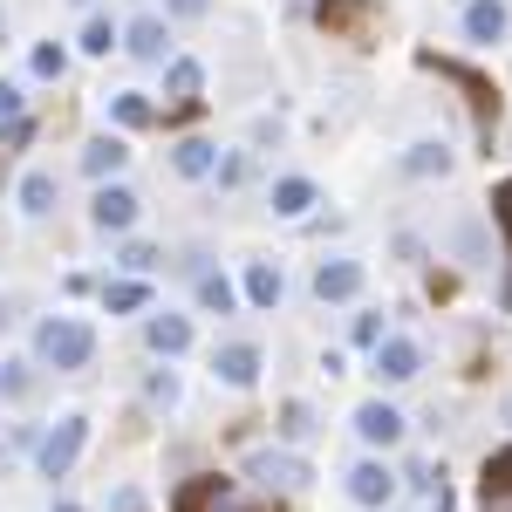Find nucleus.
I'll list each match as a JSON object with an SVG mask.
<instances>
[{"mask_svg":"<svg viewBox=\"0 0 512 512\" xmlns=\"http://www.w3.org/2000/svg\"><path fill=\"white\" fill-rule=\"evenodd\" d=\"M164 7H171L178 21H205V14H212V0H164Z\"/></svg>","mask_w":512,"mask_h":512,"instance_id":"f704fd0d","label":"nucleus"},{"mask_svg":"<svg viewBox=\"0 0 512 512\" xmlns=\"http://www.w3.org/2000/svg\"><path fill=\"white\" fill-rule=\"evenodd\" d=\"M0 35H7V14H0Z\"/></svg>","mask_w":512,"mask_h":512,"instance_id":"a19ab883","label":"nucleus"},{"mask_svg":"<svg viewBox=\"0 0 512 512\" xmlns=\"http://www.w3.org/2000/svg\"><path fill=\"white\" fill-rule=\"evenodd\" d=\"M48 205H55V178L48 171H28L21 178V212H48Z\"/></svg>","mask_w":512,"mask_h":512,"instance_id":"a878e982","label":"nucleus"},{"mask_svg":"<svg viewBox=\"0 0 512 512\" xmlns=\"http://www.w3.org/2000/svg\"><path fill=\"white\" fill-rule=\"evenodd\" d=\"M403 171H410V178H444V171H451V151H444V144H410V151H403Z\"/></svg>","mask_w":512,"mask_h":512,"instance_id":"6ab92c4d","label":"nucleus"},{"mask_svg":"<svg viewBox=\"0 0 512 512\" xmlns=\"http://www.w3.org/2000/svg\"><path fill=\"white\" fill-rule=\"evenodd\" d=\"M355 431L369 437V444H396V437H403V417H396L390 403H362V410H355Z\"/></svg>","mask_w":512,"mask_h":512,"instance_id":"2eb2a0df","label":"nucleus"},{"mask_svg":"<svg viewBox=\"0 0 512 512\" xmlns=\"http://www.w3.org/2000/svg\"><path fill=\"white\" fill-rule=\"evenodd\" d=\"M198 301H205L212 315H226V308H233V280L226 274H198Z\"/></svg>","mask_w":512,"mask_h":512,"instance_id":"bb28decb","label":"nucleus"},{"mask_svg":"<svg viewBox=\"0 0 512 512\" xmlns=\"http://www.w3.org/2000/svg\"><path fill=\"white\" fill-rule=\"evenodd\" d=\"M0 117H7V123L21 117V89H14V82H0Z\"/></svg>","mask_w":512,"mask_h":512,"instance_id":"c9c22d12","label":"nucleus"},{"mask_svg":"<svg viewBox=\"0 0 512 512\" xmlns=\"http://www.w3.org/2000/svg\"><path fill=\"white\" fill-rule=\"evenodd\" d=\"M280 437H287V444H308V437H315V410H308L301 396L280 403Z\"/></svg>","mask_w":512,"mask_h":512,"instance_id":"4be33fe9","label":"nucleus"},{"mask_svg":"<svg viewBox=\"0 0 512 512\" xmlns=\"http://www.w3.org/2000/svg\"><path fill=\"white\" fill-rule=\"evenodd\" d=\"M308 205H315V185H308V178H280L274 185V212L280 219H301Z\"/></svg>","mask_w":512,"mask_h":512,"instance_id":"aec40b11","label":"nucleus"},{"mask_svg":"<svg viewBox=\"0 0 512 512\" xmlns=\"http://www.w3.org/2000/svg\"><path fill=\"white\" fill-rule=\"evenodd\" d=\"M28 69H35V76H48V82H55V76H62V69H69V55H62L55 41H41L35 55H28Z\"/></svg>","mask_w":512,"mask_h":512,"instance_id":"c756f323","label":"nucleus"},{"mask_svg":"<svg viewBox=\"0 0 512 512\" xmlns=\"http://www.w3.org/2000/svg\"><path fill=\"white\" fill-rule=\"evenodd\" d=\"M144 301H151L144 280H110V287H103V308H110V315H130V308H144Z\"/></svg>","mask_w":512,"mask_h":512,"instance_id":"412c9836","label":"nucleus"},{"mask_svg":"<svg viewBox=\"0 0 512 512\" xmlns=\"http://www.w3.org/2000/svg\"><path fill=\"white\" fill-rule=\"evenodd\" d=\"M492 219H499V226H506V239H512V178L492 192Z\"/></svg>","mask_w":512,"mask_h":512,"instance_id":"72a5a7b5","label":"nucleus"},{"mask_svg":"<svg viewBox=\"0 0 512 512\" xmlns=\"http://www.w3.org/2000/svg\"><path fill=\"white\" fill-rule=\"evenodd\" d=\"M246 301H253V308H274L280 301V274L274 267H246Z\"/></svg>","mask_w":512,"mask_h":512,"instance_id":"393cba45","label":"nucleus"},{"mask_svg":"<svg viewBox=\"0 0 512 512\" xmlns=\"http://www.w3.org/2000/svg\"><path fill=\"white\" fill-rule=\"evenodd\" d=\"M315 21L328 28V35L369 41V35H376V21H383V7H376V0H315Z\"/></svg>","mask_w":512,"mask_h":512,"instance_id":"20e7f679","label":"nucleus"},{"mask_svg":"<svg viewBox=\"0 0 512 512\" xmlns=\"http://www.w3.org/2000/svg\"><path fill=\"white\" fill-rule=\"evenodd\" d=\"M212 369H219V383L253 390V376H260V349H253V342H226V349L212 355Z\"/></svg>","mask_w":512,"mask_h":512,"instance_id":"1a4fd4ad","label":"nucleus"},{"mask_svg":"<svg viewBox=\"0 0 512 512\" xmlns=\"http://www.w3.org/2000/svg\"><path fill=\"white\" fill-rule=\"evenodd\" d=\"M35 355L48 362V369H82V362L96 355V335H89L82 321L55 315V321H41V335H35Z\"/></svg>","mask_w":512,"mask_h":512,"instance_id":"f03ea898","label":"nucleus"},{"mask_svg":"<svg viewBox=\"0 0 512 512\" xmlns=\"http://www.w3.org/2000/svg\"><path fill=\"white\" fill-rule=\"evenodd\" d=\"M110 41H117V28H110L103 14H96V21L82 28V48H89V55H110Z\"/></svg>","mask_w":512,"mask_h":512,"instance_id":"7c9ffc66","label":"nucleus"},{"mask_svg":"<svg viewBox=\"0 0 512 512\" xmlns=\"http://www.w3.org/2000/svg\"><path fill=\"white\" fill-rule=\"evenodd\" d=\"M110 117H117L123 130H144V123H151V96H137V89H123V96H110Z\"/></svg>","mask_w":512,"mask_h":512,"instance_id":"5701e85b","label":"nucleus"},{"mask_svg":"<svg viewBox=\"0 0 512 512\" xmlns=\"http://www.w3.org/2000/svg\"><path fill=\"white\" fill-rule=\"evenodd\" d=\"M485 499H512V444L485 458Z\"/></svg>","mask_w":512,"mask_h":512,"instance_id":"b1692460","label":"nucleus"},{"mask_svg":"<svg viewBox=\"0 0 512 512\" xmlns=\"http://www.w3.org/2000/svg\"><path fill=\"white\" fill-rule=\"evenodd\" d=\"M55 512H82V506H69V499H62V506H55Z\"/></svg>","mask_w":512,"mask_h":512,"instance_id":"ea45409f","label":"nucleus"},{"mask_svg":"<svg viewBox=\"0 0 512 512\" xmlns=\"http://www.w3.org/2000/svg\"><path fill=\"white\" fill-rule=\"evenodd\" d=\"M246 478H260V485H267V492H294V485H308V465H301V458H294V451H253V458H246Z\"/></svg>","mask_w":512,"mask_h":512,"instance_id":"423d86ee","label":"nucleus"},{"mask_svg":"<svg viewBox=\"0 0 512 512\" xmlns=\"http://www.w3.org/2000/svg\"><path fill=\"white\" fill-rule=\"evenodd\" d=\"M485 512H512V499H485Z\"/></svg>","mask_w":512,"mask_h":512,"instance_id":"58836bf2","label":"nucleus"},{"mask_svg":"<svg viewBox=\"0 0 512 512\" xmlns=\"http://www.w3.org/2000/svg\"><path fill=\"white\" fill-rule=\"evenodd\" d=\"M123 267H130V274H158L164 253H158V246H144V239H130V246H123Z\"/></svg>","mask_w":512,"mask_h":512,"instance_id":"cd10ccee","label":"nucleus"},{"mask_svg":"<svg viewBox=\"0 0 512 512\" xmlns=\"http://www.w3.org/2000/svg\"><path fill=\"white\" fill-rule=\"evenodd\" d=\"M164 21L158 14H144V21H130V35H123V48H130V55H144V62H164Z\"/></svg>","mask_w":512,"mask_h":512,"instance_id":"f3484780","label":"nucleus"},{"mask_svg":"<svg viewBox=\"0 0 512 512\" xmlns=\"http://www.w3.org/2000/svg\"><path fill=\"white\" fill-rule=\"evenodd\" d=\"M28 137H35V123H28V117H14V123H7V130H0V151H21Z\"/></svg>","mask_w":512,"mask_h":512,"instance_id":"473e14b6","label":"nucleus"},{"mask_svg":"<svg viewBox=\"0 0 512 512\" xmlns=\"http://www.w3.org/2000/svg\"><path fill=\"white\" fill-rule=\"evenodd\" d=\"M35 390V369L28 362H0V396H28Z\"/></svg>","mask_w":512,"mask_h":512,"instance_id":"c85d7f7f","label":"nucleus"},{"mask_svg":"<svg viewBox=\"0 0 512 512\" xmlns=\"http://www.w3.org/2000/svg\"><path fill=\"white\" fill-rule=\"evenodd\" d=\"M198 82H205V69H198L192 55H178V62H171V69H164V96H171V103H185V110H192V103H198Z\"/></svg>","mask_w":512,"mask_h":512,"instance_id":"dca6fc26","label":"nucleus"},{"mask_svg":"<svg viewBox=\"0 0 512 512\" xmlns=\"http://www.w3.org/2000/svg\"><path fill=\"white\" fill-rule=\"evenodd\" d=\"M315 294L321 301H355V294H362V267H355V260H321Z\"/></svg>","mask_w":512,"mask_h":512,"instance_id":"9d476101","label":"nucleus"},{"mask_svg":"<svg viewBox=\"0 0 512 512\" xmlns=\"http://www.w3.org/2000/svg\"><path fill=\"white\" fill-rule=\"evenodd\" d=\"M355 342H369V349H376V342H383V321L362 315V321H355Z\"/></svg>","mask_w":512,"mask_h":512,"instance_id":"4c0bfd02","label":"nucleus"},{"mask_svg":"<svg viewBox=\"0 0 512 512\" xmlns=\"http://www.w3.org/2000/svg\"><path fill=\"white\" fill-rule=\"evenodd\" d=\"M144 342H151L158 355H185L192 349V321L185 315H151L144 321Z\"/></svg>","mask_w":512,"mask_h":512,"instance_id":"ddd939ff","label":"nucleus"},{"mask_svg":"<svg viewBox=\"0 0 512 512\" xmlns=\"http://www.w3.org/2000/svg\"><path fill=\"white\" fill-rule=\"evenodd\" d=\"M82 444H89V417H62L55 431L35 444V465H41V478H62L69 465L82 458Z\"/></svg>","mask_w":512,"mask_h":512,"instance_id":"7ed1b4c3","label":"nucleus"},{"mask_svg":"<svg viewBox=\"0 0 512 512\" xmlns=\"http://www.w3.org/2000/svg\"><path fill=\"white\" fill-rule=\"evenodd\" d=\"M349 499L355 506H390L396 499V472L383 465V458H362V465L349 472Z\"/></svg>","mask_w":512,"mask_h":512,"instance_id":"0eeeda50","label":"nucleus"},{"mask_svg":"<svg viewBox=\"0 0 512 512\" xmlns=\"http://www.w3.org/2000/svg\"><path fill=\"white\" fill-rule=\"evenodd\" d=\"M465 35L472 41H499L506 35V7H499V0H472V7H465Z\"/></svg>","mask_w":512,"mask_h":512,"instance_id":"a211bd4d","label":"nucleus"},{"mask_svg":"<svg viewBox=\"0 0 512 512\" xmlns=\"http://www.w3.org/2000/svg\"><path fill=\"white\" fill-rule=\"evenodd\" d=\"M171 171H178V178H212V171H219V151H212L205 137H178V144H171Z\"/></svg>","mask_w":512,"mask_h":512,"instance_id":"f8f14e48","label":"nucleus"},{"mask_svg":"<svg viewBox=\"0 0 512 512\" xmlns=\"http://www.w3.org/2000/svg\"><path fill=\"white\" fill-rule=\"evenodd\" d=\"M417 369H424V349L410 335H383L376 342V383H410Z\"/></svg>","mask_w":512,"mask_h":512,"instance_id":"39448f33","label":"nucleus"},{"mask_svg":"<svg viewBox=\"0 0 512 512\" xmlns=\"http://www.w3.org/2000/svg\"><path fill=\"white\" fill-rule=\"evenodd\" d=\"M123 158H130L123 137H89V144H82V171H89V178H117Z\"/></svg>","mask_w":512,"mask_h":512,"instance_id":"4468645a","label":"nucleus"},{"mask_svg":"<svg viewBox=\"0 0 512 512\" xmlns=\"http://www.w3.org/2000/svg\"><path fill=\"white\" fill-rule=\"evenodd\" d=\"M151 403H178V383H171L164 369H158V376H151Z\"/></svg>","mask_w":512,"mask_h":512,"instance_id":"e433bc0d","label":"nucleus"},{"mask_svg":"<svg viewBox=\"0 0 512 512\" xmlns=\"http://www.w3.org/2000/svg\"><path fill=\"white\" fill-rule=\"evenodd\" d=\"M417 62H424V69H437L444 82H458V89H465V103H472V117H478V130L492 137V123H499V89L478 76L472 62H451V55H437V48H424Z\"/></svg>","mask_w":512,"mask_h":512,"instance_id":"f257e3e1","label":"nucleus"},{"mask_svg":"<svg viewBox=\"0 0 512 512\" xmlns=\"http://www.w3.org/2000/svg\"><path fill=\"white\" fill-rule=\"evenodd\" d=\"M246 171H253V164H246V151H233V158H219V185H246Z\"/></svg>","mask_w":512,"mask_h":512,"instance_id":"2f4dec72","label":"nucleus"},{"mask_svg":"<svg viewBox=\"0 0 512 512\" xmlns=\"http://www.w3.org/2000/svg\"><path fill=\"white\" fill-rule=\"evenodd\" d=\"M226 506V478H185L178 492H171V512H219Z\"/></svg>","mask_w":512,"mask_h":512,"instance_id":"9b49d317","label":"nucleus"},{"mask_svg":"<svg viewBox=\"0 0 512 512\" xmlns=\"http://www.w3.org/2000/svg\"><path fill=\"white\" fill-rule=\"evenodd\" d=\"M89 219H96L103 233H130V226H137V192H123V185H103V192L89 198Z\"/></svg>","mask_w":512,"mask_h":512,"instance_id":"6e6552de","label":"nucleus"}]
</instances>
